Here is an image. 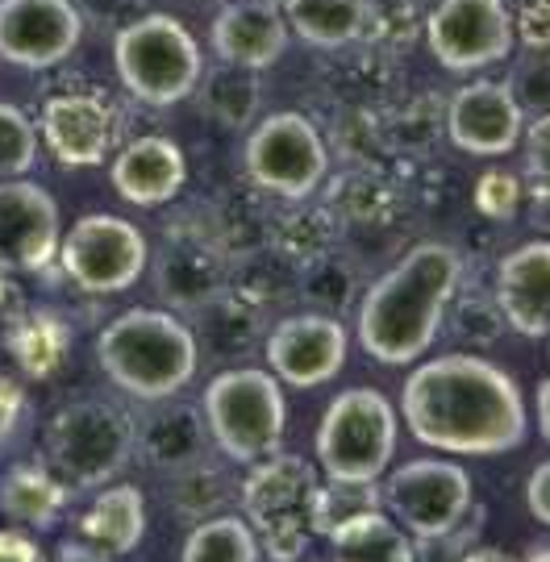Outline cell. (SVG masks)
<instances>
[{
  "label": "cell",
  "instance_id": "7bdbcfd3",
  "mask_svg": "<svg viewBox=\"0 0 550 562\" xmlns=\"http://www.w3.org/2000/svg\"><path fill=\"white\" fill-rule=\"evenodd\" d=\"M259 4H271V9H284V0H259Z\"/></svg>",
  "mask_w": 550,
  "mask_h": 562
},
{
  "label": "cell",
  "instance_id": "7402d4cb",
  "mask_svg": "<svg viewBox=\"0 0 550 562\" xmlns=\"http://www.w3.org/2000/svg\"><path fill=\"white\" fill-rule=\"evenodd\" d=\"M109 180L125 204L138 209H159L171 204L188 183V155L164 134L125 142L109 162Z\"/></svg>",
  "mask_w": 550,
  "mask_h": 562
},
{
  "label": "cell",
  "instance_id": "7c38bea8",
  "mask_svg": "<svg viewBox=\"0 0 550 562\" xmlns=\"http://www.w3.org/2000/svg\"><path fill=\"white\" fill-rule=\"evenodd\" d=\"M509 0H438L426 18V46L454 76H475L513 55Z\"/></svg>",
  "mask_w": 550,
  "mask_h": 562
},
{
  "label": "cell",
  "instance_id": "4316f807",
  "mask_svg": "<svg viewBox=\"0 0 550 562\" xmlns=\"http://www.w3.org/2000/svg\"><path fill=\"white\" fill-rule=\"evenodd\" d=\"M288 30L317 50H338L363 38L371 4L367 0H284Z\"/></svg>",
  "mask_w": 550,
  "mask_h": 562
},
{
  "label": "cell",
  "instance_id": "4dcf8cb0",
  "mask_svg": "<svg viewBox=\"0 0 550 562\" xmlns=\"http://www.w3.org/2000/svg\"><path fill=\"white\" fill-rule=\"evenodd\" d=\"M229 501V475H225L217 462L197 459L171 471V483H167V508L171 517L180 521H204L213 513H222V504Z\"/></svg>",
  "mask_w": 550,
  "mask_h": 562
},
{
  "label": "cell",
  "instance_id": "ffe728a7",
  "mask_svg": "<svg viewBox=\"0 0 550 562\" xmlns=\"http://www.w3.org/2000/svg\"><path fill=\"white\" fill-rule=\"evenodd\" d=\"M155 288H159L164 304H171L176 313H197L201 304H209L217 292L229 288L222 246L209 234L171 229L159 259H155Z\"/></svg>",
  "mask_w": 550,
  "mask_h": 562
},
{
  "label": "cell",
  "instance_id": "8d00e7d4",
  "mask_svg": "<svg viewBox=\"0 0 550 562\" xmlns=\"http://www.w3.org/2000/svg\"><path fill=\"white\" fill-rule=\"evenodd\" d=\"M0 562H42V546L25 529H0Z\"/></svg>",
  "mask_w": 550,
  "mask_h": 562
},
{
  "label": "cell",
  "instance_id": "83f0119b",
  "mask_svg": "<svg viewBox=\"0 0 550 562\" xmlns=\"http://www.w3.org/2000/svg\"><path fill=\"white\" fill-rule=\"evenodd\" d=\"M4 346H9V355L18 359L21 371H30V375H55L67 359V325L55 317V313H21L9 322V334H4Z\"/></svg>",
  "mask_w": 550,
  "mask_h": 562
},
{
  "label": "cell",
  "instance_id": "e0dca14e",
  "mask_svg": "<svg viewBox=\"0 0 550 562\" xmlns=\"http://www.w3.org/2000/svg\"><path fill=\"white\" fill-rule=\"evenodd\" d=\"M42 142L63 167H101L122 142V117L101 92H59L42 104Z\"/></svg>",
  "mask_w": 550,
  "mask_h": 562
},
{
  "label": "cell",
  "instance_id": "277c9868",
  "mask_svg": "<svg viewBox=\"0 0 550 562\" xmlns=\"http://www.w3.org/2000/svg\"><path fill=\"white\" fill-rule=\"evenodd\" d=\"M201 413L209 438L234 462H259L276 454L288 429L284 383L263 367H225L201 392Z\"/></svg>",
  "mask_w": 550,
  "mask_h": 562
},
{
  "label": "cell",
  "instance_id": "5b68a950",
  "mask_svg": "<svg viewBox=\"0 0 550 562\" xmlns=\"http://www.w3.org/2000/svg\"><path fill=\"white\" fill-rule=\"evenodd\" d=\"M113 67L134 101L171 109L197 92L204 76L201 46L171 13H138L113 34Z\"/></svg>",
  "mask_w": 550,
  "mask_h": 562
},
{
  "label": "cell",
  "instance_id": "44dd1931",
  "mask_svg": "<svg viewBox=\"0 0 550 562\" xmlns=\"http://www.w3.org/2000/svg\"><path fill=\"white\" fill-rule=\"evenodd\" d=\"M288 21L280 9L259 4V0H234L222 4V13L209 25V46L222 63L246 67V71H267L284 59L288 50Z\"/></svg>",
  "mask_w": 550,
  "mask_h": 562
},
{
  "label": "cell",
  "instance_id": "8fae6325",
  "mask_svg": "<svg viewBox=\"0 0 550 562\" xmlns=\"http://www.w3.org/2000/svg\"><path fill=\"white\" fill-rule=\"evenodd\" d=\"M59 262L76 288L92 296H113L143 280L150 246L134 222L113 213H88L59 238Z\"/></svg>",
  "mask_w": 550,
  "mask_h": 562
},
{
  "label": "cell",
  "instance_id": "5bb4252c",
  "mask_svg": "<svg viewBox=\"0 0 550 562\" xmlns=\"http://www.w3.org/2000/svg\"><path fill=\"white\" fill-rule=\"evenodd\" d=\"M83 18L76 0H0V59L21 71H50L76 55Z\"/></svg>",
  "mask_w": 550,
  "mask_h": 562
},
{
  "label": "cell",
  "instance_id": "cb8c5ba5",
  "mask_svg": "<svg viewBox=\"0 0 550 562\" xmlns=\"http://www.w3.org/2000/svg\"><path fill=\"white\" fill-rule=\"evenodd\" d=\"M329 542V559L343 562H413L417 559V542L396 525L388 508H355L350 517L322 533Z\"/></svg>",
  "mask_w": 550,
  "mask_h": 562
},
{
  "label": "cell",
  "instance_id": "8992f818",
  "mask_svg": "<svg viewBox=\"0 0 550 562\" xmlns=\"http://www.w3.org/2000/svg\"><path fill=\"white\" fill-rule=\"evenodd\" d=\"M396 408L375 387H347L317 425V467L334 483H380L396 459Z\"/></svg>",
  "mask_w": 550,
  "mask_h": 562
},
{
  "label": "cell",
  "instance_id": "d6986e66",
  "mask_svg": "<svg viewBox=\"0 0 550 562\" xmlns=\"http://www.w3.org/2000/svg\"><path fill=\"white\" fill-rule=\"evenodd\" d=\"M492 301L513 334L550 338V238L521 241L496 262Z\"/></svg>",
  "mask_w": 550,
  "mask_h": 562
},
{
  "label": "cell",
  "instance_id": "30bf717a",
  "mask_svg": "<svg viewBox=\"0 0 550 562\" xmlns=\"http://www.w3.org/2000/svg\"><path fill=\"white\" fill-rule=\"evenodd\" d=\"M380 504L396 517L413 542L450 538L475 504L468 471L450 459H413L396 471H384Z\"/></svg>",
  "mask_w": 550,
  "mask_h": 562
},
{
  "label": "cell",
  "instance_id": "4fadbf2b",
  "mask_svg": "<svg viewBox=\"0 0 550 562\" xmlns=\"http://www.w3.org/2000/svg\"><path fill=\"white\" fill-rule=\"evenodd\" d=\"M263 355L267 371L284 387H301V392L322 387V383H329L347 367V325L338 322V317H329V313H322V308L292 313V317H284V322H276L267 329Z\"/></svg>",
  "mask_w": 550,
  "mask_h": 562
},
{
  "label": "cell",
  "instance_id": "f546056e",
  "mask_svg": "<svg viewBox=\"0 0 550 562\" xmlns=\"http://www.w3.org/2000/svg\"><path fill=\"white\" fill-rule=\"evenodd\" d=\"M183 562H255L263 559V546L255 538L250 521L243 517H225L213 513L204 521L192 525V533L180 546Z\"/></svg>",
  "mask_w": 550,
  "mask_h": 562
},
{
  "label": "cell",
  "instance_id": "52a82bcc",
  "mask_svg": "<svg viewBox=\"0 0 550 562\" xmlns=\"http://www.w3.org/2000/svg\"><path fill=\"white\" fill-rule=\"evenodd\" d=\"M322 471L296 454H267L250 462V475L238 487V501L255 538L267 559H301L308 542L317 538L313 529V496H317Z\"/></svg>",
  "mask_w": 550,
  "mask_h": 562
},
{
  "label": "cell",
  "instance_id": "d590c367",
  "mask_svg": "<svg viewBox=\"0 0 550 562\" xmlns=\"http://www.w3.org/2000/svg\"><path fill=\"white\" fill-rule=\"evenodd\" d=\"M526 508L538 525L550 529V459H542L526 480Z\"/></svg>",
  "mask_w": 550,
  "mask_h": 562
},
{
  "label": "cell",
  "instance_id": "7a4b0ae2",
  "mask_svg": "<svg viewBox=\"0 0 550 562\" xmlns=\"http://www.w3.org/2000/svg\"><path fill=\"white\" fill-rule=\"evenodd\" d=\"M463 283V255L450 241H417L359 301V346L384 367H413L447 322Z\"/></svg>",
  "mask_w": 550,
  "mask_h": 562
},
{
  "label": "cell",
  "instance_id": "9c48e42d",
  "mask_svg": "<svg viewBox=\"0 0 550 562\" xmlns=\"http://www.w3.org/2000/svg\"><path fill=\"white\" fill-rule=\"evenodd\" d=\"M246 180L280 201H308L329 171V150L322 130L305 113H271L263 117L243 146Z\"/></svg>",
  "mask_w": 550,
  "mask_h": 562
},
{
  "label": "cell",
  "instance_id": "3957f363",
  "mask_svg": "<svg viewBox=\"0 0 550 562\" xmlns=\"http://www.w3.org/2000/svg\"><path fill=\"white\" fill-rule=\"evenodd\" d=\"M97 362L104 375L134 401L180 396L201 367V346L192 325L167 308H130L101 329Z\"/></svg>",
  "mask_w": 550,
  "mask_h": 562
},
{
  "label": "cell",
  "instance_id": "e575fe53",
  "mask_svg": "<svg viewBox=\"0 0 550 562\" xmlns=\"http://www.w3.org/2000/svg\"><path fill=\"white\" fill-rule=\"evenodd\" d=\"M305 296L322 308H343L350 296V271H334L329 262L313 267V271H305Z\"/></svg>",
  "mask_w": 550,
  "mask_h": 562
},
{
  "label": "cell",
  "instance_id": "60d3db41",
  "mask_svg": "<svg viewBox=\"0 0 550 562\" xmlns=\"http://www.w3.org/2000/svg\"><path fill=\"white\" fill-rule=\"evenodd\" d=\"M534 413H538V434H542V442L550 446V375L538 383V392H534Z\"/></svg>",
  "mask_w": 550,
  "mask_h": 562
},
{
  "label": "cell",
  "instance_id": "ab89813d",
  "mask_svg": "<svg viewBox=\"0 0 550 562\" xmlns=\"http://www.w3.org/2000/svg\"><path fill=\"white\" fill-rule=\"evenodd\" d=\"M21 292L13 288V271H0V322H13L21 317Z\"/></svg>",
  "mask_w": 550,
  "mask_h": 562
},
{
  "label": "cell",
  "instance_id": "f1b7e54d",
  "mask_svg": "<svg viewBox=\"0 0 550 562\" xmlns=\"http://www.w3.org/2000/svg\"><path fill=\"white\" fill-rule=\"evenodd\" d=\"M197 97H201L204 113L222 121L225 130H246L255 121V109H259V71L222 63L209 76H201Z\"/></svg>",
  "mask_w": 550,
  "mask_h": 562
},
{
  "label": "cell",
  "instance_id": "836d02e7",
  "mask_svg": "<svg viewBox=\"0 0 550 562\" xmlns=\"http://www.w3.org/2000/svg\"><path fill=\"white\" fill-rule=\"evenodd\" d=\"M513 34L534 46V50H550V0H509Z\"/></svg>",
  "mask_w": 550,
  "mask_h": 562
},
{
  "label": "cell",
  "instance_id": "f35d334b",
  "mask_svg": "<svg viewBox=\"0 0 550 562\" xmlns=\"http://www.w3.org/2000/svg\"><path fill=\"white\" fill-rule=\"evenodd\" d=\"M130 4H134V0H76L80 18H92L97 25H113V34L125 25L122 13L130 9Z\"/></svg>",
  "mask_w": 550,
  "mask_h": 562
},
{
  "label": "cell",
  "instance_id": "d6a6232c",
  "mask_svg": "<svg viewBox=\"0 0 550 562\" xmlns=\"http://www.w3.org/2000/svg\"><path fill=\"white\" fill-rule=\"evenodd\" d=\"M475 209L492 222H513L521 209V176L513 171H484L475 183Z\"/></svg>",
  "mask_w": 550,
  "mask_h": 562
},
{
  "label": "cell",
  "instance_id": "74e56055",
  "mask_svg": "<svg viewBox=\"0 0 550 562\" xmlns=\"http://www.w3.org/2000/svg\"><path fill=\"white\" fill-rule=\"evenodd\" d=\"M21 404H25L21 387L13 380H9V375H0V442H9V434L18 429Z\"/></svg>",
  "mask_w": 550,
  "mask_h": 562
},
{
  "label": "cell",
  "instance_id": "603a6c76",
  "mask_svg": "<svg viewBox=\"0 0 550 562\" xmlns=\"http://www.w3.org/2000/svg\"><path fill=\"white\" fill-rule=\"evenodd\" d=\"M209 425H204L201 404H183L176 396L155 401V408L143 417L138 434H134V454L155 467V471H180L188 462L209 454Z\"/></svg>",
  "mask_w": 550,
  "mask_h": 562
},
{
  "label": "cell",
  "instance_id": "b9f144b4",
  "mask_svg": "<svg viewBox=\"0 0 550 562\" xmlns=\"http://www.w3.org/2000/svg\"><path fill=\"white\" fill-rule=\"evenodd\" d=\"M526 559H550V542H534L530 550H526Z\"/></svg>",
  "mask_w": 550,
  "mask_h": 562
},
{
  "label": "cell",
  "instance_id": "ba28073f",
  "mask_svg": "<svg viewBox=\"0 0 550 562\" xmlns=\"http://www.w3.org/2000/svg\"><path fill=\"white\" fill-rule=\"evenodd\" d=\"M138 422L101 396L63 404L46 425V459L67 487L97 492L134 459Z\"/></svg>",
  "mask_w": 550,
  "mask_h": 562
},
{
  "label": "cell",
  "instance_id": "d4e9b609",
  "mask_svg": "<svg viewBox=\"0 0 550 562\" xmlns=\"http://www.w3.org/2000/svg\"><path fill=\"white\" fill-rule=\"evenodd\" d=\"M197 325H192V334H197V346H209L217 359L225 362H238L246 359L259 338H267L263 329V304L250 301L246 292H217L209 304H201L197 313Z\"/></svg>",
  "mask_w": 550,
  "mask_h": 562
},
{
  "label": "cell",
  "instance_id": "2e32d148",
  "mask_svg": "<svg viewBox=\"0 0 550 562\" xmlns=\"http://www.w3.org/2000/svg\"><path fill=\"white\" fill-rule=\"evenodd\" d=\"M526 134V104L509 83L471 80L447 104V138L475 159H501Z\"/></svg>",
  "mask_w": 550,
  "mask_h": 562
},
{
  "label": "cell",
  "instance_id": "484cf974",
  "mask_svg": "<svg viewBox=\"0 0 550 562\" xmlns=\"http://www.w3.org/2000/svg\"><path fill=\"white\" fill-rule=\"evenodd\" d=\"M67 504V483L42 467V462H18L0 480V513L21 529H46Z\"/></svg>",
  "mask_w": 550,
  "mask_h": 562
},
{
  "label": "cell",
  "instance_id": "6da1fadb",
  "mask_svg": "<svg viewBox=\"0 0 550 562\" xmlns=\"http://www.w3.org/2000/svg\"><path fill=\"white\" fill-rule=\"evenodd\" d=\"M401 417L422 446L463 459L509 454L530 429L521 383L480 355L417 359L401 392Z\"/></svg>",
  "mask_w": 550,
  "mask_h": 562
},
{
  "label": "cell",
  "instance_id": "1f68e13d",
  "mask_svg": "<svg viewBox=\"0 0 550 562\" xmlns=\"http://www.w3.org/2000/svg\"><path fill=\"white\" fill-rule=\"evenodd\" d=\"M38 159V125L18 104L0 101V180L25 176Z\"/></svg>",
  "mask_w": 550,
  "mask_h": 562
},
{
  "label": "cell",
  "instance_id": "9a60e30c",
  "mask_svg": "<svg viewBox=\"0 0 550 562\" xmlns=\"http://www.w3.org/2000/svg\"><path fill=\"white\" fill-rule=\"evenodd\" d=\"M59 204L42 183L0 180V271L34 276L59 259Z\"/></svg>",
  "mask_w": 550,
  "mask_h": 562
},
{
  "label": "cell",
  "instance_id": "ac0fdd59",
  "mask_svg": "<svg viewBox=\"0 0 550 562\" xmlns=\"http://www.w3.org/2000/svg\"><path fill=\"white\" fill-rule=\"evenodd\" d=\"M146 533V501L134 483H104L97 487L92 504L83 508L71 538L63 542L59 559H122L130 550H138Z\"/></svg>",
  "mask_w": 550,
  "mask_h": 562
}]
</instances>
